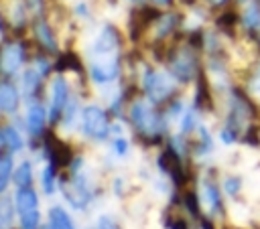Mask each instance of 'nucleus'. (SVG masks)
<instances>
[{"label":"nucleus","instance_id":"nucleus-1","mask_svg":"<svg viewBox=\"0 0 260 229\" xmlns=\"http://www.w3.org/2000/svg\"><path fill=\"white\" fill-rule=\"evenodd\" d=\"M91 61H116V53H118V36L112 28H102L95 39L91 41L89 49H87Z\"/></svg>","mask_w":260,"mask_h":229},{"label":"nucleus","instance_id":"nucleus-2","mask_svg":"<svg viewBox=\"0 0 260 229\" xmlns=\"http://www.w3.org/2000/svg\"><path fill=\"white\" fill-rule=\"evenodd\" d=\"M81 124L85 134L93 136V138H104L108 134V120L102 107L98 105H87L81 109Z\"/></svg>","mask_w":260,"mask_h":229},{"label":"nucleus","instance_id":"nucleus-3","mask_svg":"<svg viewBox=\"0 0 260 229\" xmlns=\"http://www.w3.org/2000/svg\"><path fill=\"white\" fill-rule=\"evenodd\" d=\"M175 87V81L171 75H167L165 71H148L144 75V89L148 91V95L152 99H162L167 97Z\"/></svg>","mask_w":260,"mask_h":229},{"label":"nucleus","instance_id":"nucleus-4","mask_svg":"<svg viewBox=\"0 0 260 229\" xmlns=\"http://www.w3.org/2000/svg\"><path fill=\"white\" fill-rule=\"evenodd\" d=\"M130 113H132L134 124H136L142 132L152 134V132L158 130V120H156L154 111L150 109V105H146L144 101H136V103L132 105V111H130Z\"/></svg>","mask_w":260,"mask_h":229},{"label":"nucleus","instance_id":"nucleus-5","mask_svg":"<svg viewBox=\"0 0 260 229\" xmlns=\"http://www.w3.org/2000/svg\"><path fill=\"white\" fill-rule=\"evenodd\" d=\"M89 75L95 83L104 85V83H110L116 79L118 75V65L116 61H91L89 65Z\"/></svg>","mask_w":260,"mask_h":229},{"label":"nucleus","instance_id":"nucleus-6","mask_svg":"<svg viewBox=\"0 0 260 229\" xmlns=\"http://www.w3.org/2000/svg\"><path fill=\"white\" fill-rule=\"evenodd\" d=\"M20 65H22V47L8 45L0 55V69L4 73H16Z\"/></svg>","mask_w":260,"mask_h":229},{"label":"nucleus","instance_id":"nucleus-7","mask_svg":"<svg viewBox=\"0 0 260 229\" xmlns=\"http://www.w3.org/2000/svg\"><path fill=\"white\" fill-rule=\"evenodd\" d=\"M67 103V83L63 77H55L51 83V116L59 113Z\"/></svg>","mask_w":260,"mask_h":229},{"label":"nucleus","instance_id":"nucleus-8","mask_svg":"<svg viewBox=\"0 0 260 229\" xmlns=\"http://www.w3.org/2000/svg\"><path fill=\"white\" fill-rule=\"evenodd\" d=\"M14 201H16V211H18L20 217L39 211V209H37V205H39V203H37V195H35V190H30V188H24V186H22V188L16 193Z\"/></svg>","mask_w":260,"mask_h":229},{"label":"nucleus","instance_id":"nucleus-9","mask_svg":"<svg viewBox=\"0 0 260 229\" xmlns=\"http://www.w3.org/2000/svg\"><path fill=\"white\" fill-rule=\"evenodd\" d=\"M199 203H201V207H203L207 213H211V211L217 207V203H219V195H217L215 186L203 182V184L199 186Z\"/></svg>","mask_w":260,"mask_h":229},{"label":"nucleus","instance_id":"nucleus-10","mask_svg":"<svg viewBox=\"0 0 260 229\" xmlns=\"http://www.w3.org/2000/svg\"><path fill=\"white\" fill-rule=\"evenodd\" d=\"M43 124H45V109L39 103L30 105L28 111H26V126H28V130L32 134H39L43 130Z\"/></svg>","mask_w":260,"mask_h":229},{"label":"nucleus","instance_id":"nucleus-11","mask_svg":"<svg viewBox=\"0 0 260 229\" xmlns=\"http://www.w3.org/2000/svg\"><path fill=\"white\" fill-rule=\"evenodd\" d=\"M49 221H51V229H73L69 215L61 207H53L49 211Z\"/></svg>","mask_w":260,"mask_h":229},{"label":"nucleus","instance_id":"nucleus-12","mask_svg":"<svg viewBox=\"0 0 260 229\" xmlns=\"http://www.w3.org/2000/svg\"><path fill=\"white\" fill-rule=\"evenodd\" d=\"M16 105V89L10 85H0V111H10Z\"/></svg>","mask_w":260,"mask_h":229},{"label":"nucleus","instance_id":"nucleus-13","mask_svg":"<svg viewBox=\"0 0 260 229\" xmlns=\"http://www.w3.org/2000/svg\"><path fill=\"white\" fill-rule=\"evenodd\" d=\"M230 217H232L234 223H238V225H246V223L250 221V209H248L246 205H232V209H230Z\"/></svg>","mask_w":260,"mask_h":229},{"label":"nucleus","instance_id":"nucleus-14","mask_svg":"<svg viewBox=\"0 0 260 229\" xmlns=\"http://www.w3.org/2000/svg\"><path fill=\"white\" fill-rule=\"evenodd\" d=\"M30 178H32L30 164H28V162H22V164L14 170V182H16L18 186H26V184L30 182Z\"/></svg>","mask_w":260,"mask_h":229},{"label":"nucleus","instance_id":"nucleus-15","mask_svg":"<svg viewBox=\"0 0 260 229\" xmlns=\"http://www.w3.org/2000/svg\"><path fill=\"white\" fill-rule=\"evenodd\" d=\"M10 174H12V160L10 158H2L0 160V193L6 188V184L10 180Z\"/></svg>","mask_w":260,"mask_h":229},{"label":"nucleus","instance_id":"nucleus-16","mask_svg":"<svg viewBox=\"0 0 260 229\" xmlns=\"http://www.w3.org/2000/svg\"><path fill=\"white\" fill-rule=\"evenodd\" d=\"M2 136H4L6 144H8L12 150H20V148H22V138H20V134H18L14 128H6V130L2 132Z\"/></svg>","mask_w":260,"mask_h":229},{"label":"nucleus","instance_id":"nucleus-17","mask_svg":"<svg viewBox=\"0 0 260 229\" xmlns=\"http://www.w3.org/2000/svg\"><path fill=\"white\" fill-rule=\"evenodd\" d=\"M39 75H41V71H37V69H28V71L24 73V77H22V89H24L26 93H30V91L37 87Z\"/></svg>","mask_w":260,"mask_h":229},{"label":"nucleus","instance_id":"nucleus-18","mask_svg":"<svg viewBox=\"0 0 260 229\" xmlns=\"http://www.w3.org/2000/svg\"><path fill=\"white\" fill-rule=\"evenodd\" d=\"M244 22H246L248 28L260 26V10H258L256 6H250V8L246 10V14H244Z\"/></svg>","mask_w":260,"mask_h":229},{"label":"nucleus","instance_id":"nucleus-19","mask_svg":"<svg viewBox=\"0 0 260 229\" xmlns=\"http://www.w3.org/2000/svg\"><path fill=\"white\" fill-rule=\"evenodd\" d=\"M43 188L47 195L53 193V166H45V172H43Z\"/></svg>","mask_w":260,"mask_h":229},{"label":"nucleus","instance_id":"nucleus-20","mask_svg":"<svg viewBox=\"0 0 260 229\" xmlns=\"http://www.w3.org/2000/svg\"><path fill=\"white\" fill-rule=\"evenodd\" d=\"M238 186H240V184H238L236 178H228V180L223 182V188H225L228 195H236V193H238Z\"/></svg>","mask_w":260,"mask_h":229},{"label":"nucleus","instance_id":"nucleus-21","mask_svg":"<svg viewBox=\"0 0 260 229\" xmlns=\"http://www.w3.org/2000/svg\"><path fill=\"white\" fill-rule=\"evenodd\" d=\"M98 229H114L112 219H110V217H106V215H102V217L98 219Z\"/></svg>","mask_w":260,"mask_h":229},{"label":"nucleus","instance_id":"nucleus-22","mask_svg":"<svg viewBox=\"0 0 260 229\" xmlns=\"http://www.w3.org/2000/svg\"><path fill=\"white\" fill-rule=\"evenodd\" d=\"M250 89H252V93H254L256 97H260V71L256 73V77H254V81H252Z\"/></svg>","mask_w":260,"mask_h":229},{"label":"nucleus","instance_id":"nucleus-23","mask_svg":"<svg viewBox=\"0 0 260 229\" xmlns=\"http://www.w3.org/2000/svg\"><path fill=\"white\" fill-rule=\"evenodd\" d=\"M39 32H41L43 41H45L47 45H51V47H53V41H51V34H47V28H45V26H41V28H39Z\"/></svg>","mask_w":260,"mask_h":229},{"label":"nucleus","instance_id":"nucleus-24","mask_svg":"<svg viewBox=\"0 0 260 229\" xmlns=\"http://www.w3.org/2000/svg\"><path fill=\"white\" fill-rule=\"evenodd\" d=\"M156 2H167V0H156Z\"/></svg>","mask_w":260,"mask_h":229},{"label":"nucleus","instance_id":"nucleus-25","mask_svg":"<svg viewBox=\"0 0 260 229\" xmlns=\"http://www.w3.org/2000/svg\"><path fill=\"white\" fill-rule=\"evenodd\" d=\"M213 2H223V0H213Z\"/></svg>","mask_w":260,"mask_h":229},{"label":"nucleus","instance_id":"nucleus-26","mask_svg":"<svg viewBox=\"0 0 260 229\" xmlns=\"http://www.w3.org/2000/svg\"><path fill=\"white\" fill-rule=\"evenodd\" d=\"M132 2H136V0H132Z\"/></svg>","mask_w":260,"mask_h":229}]
</instances>
